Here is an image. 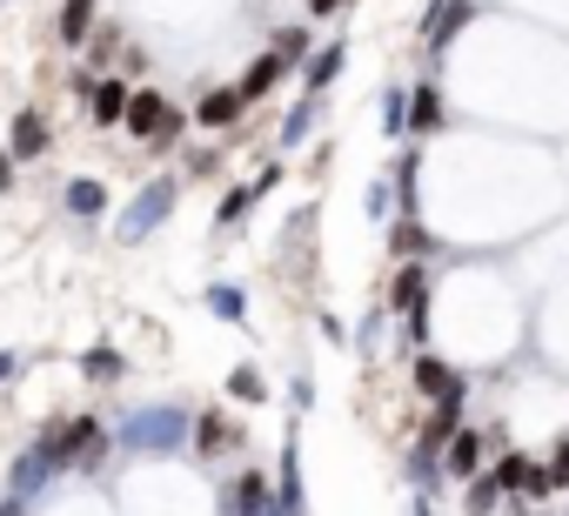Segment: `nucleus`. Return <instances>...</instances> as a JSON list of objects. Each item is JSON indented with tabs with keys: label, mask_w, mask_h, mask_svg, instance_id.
I'll return each mask as SVG.
<instances>
[{
	"label": "nucleus",
	"mask_w": 569,
	"mask_h": 516,
	"mask_svg": "<svg viewBox=\"0 0 569 516\" xmlns=\"http://www.w3.org/2000/svg\"><path fill=\"white\" fill-rule=\"evenodd\" d=\"M502 509H509V496L496 489V476H489V469L462 483V516H502Z\"/></svg>",
	"instance_id": "nucleus-24"
},
{
	"label": "nucleus",
	"mask_w": 569,
	"mask_h": 516,
	"mask_svg": "<svg viewBox=\"0 0 569 516\" xmlns=\"http://www.w3.org/2000/svg\"><path fill=\"white\" fill-rule=\"evenodd\" d=\"M214 168H221V148H208V141L181 155V175H214Z\"/></svg>",
	"instance_id": "nucleus-31"
},
{
	"label": "nucleus",
	"mask_w": 569,
	"mask_h": 516,
	"mask_svg": "<svg viewBox=\"0 0 569 516\" xmlns=\"http://www.w3.org/2000/svg\"><path fill=\"white\" fill-rule=\"evenodd\" d=\"M174 208H181V175L168 168V175L141 181V188H134V201H128V208L114 215V241H121V248L148 241L154 228H168V221H174Z\"/></svg>",
	"instance_id": "nucleus-3"
},
{
	"label": "nucleus",
	"mask_w": 569,
	"mask_h": 516,
	"mask_svg": "<svg viewBox=\"0 0 569 516\" xmlns=\"http://www.w3.org/2000/svg\"><path fill=\"white\" fill-rule=\"evenodd\" d=\"M54 476H68V463H61V443H54V429H41L21 456H14V469H8V489L14 496H41Z\"/></svg>",
	"instance_id": "nucleus-4"
},
{
	"label": "nucleus",
	"mask_w": 569,
	"mask_h": 516,
	"mask_svg": "<svg viewBox=\"0 0 569 516\" xmlns=\"http://www.w3.org/2000/svg\"><path fill=\"white\" fill-rule=\"evenodd\" d=\"M121 128H128V135H134V141L154 155V161H168V155L188 141V115H181V108L168 101V88H154V81L128 95V115H121Z\"/></svg>",
	"instance_id": "nucleus-2"
},
{
	"label": "nucleus",
	"mask_w": 569,
	"mask_h": 516,
	"mask_svg": "<svg viewBox=\"0 0 569 516\" xmlns=\"http://www.w3.org/2000/svg\"><path fill=\"white\" fill-rule=\"evenodd\" d=\"M562 516H569V509H562Z\"/></svg>",
	"instance_id": "nucleus-39"
},
{
	"label": "nucleus",
	"mask_w": 569,
	"mask_h": 516,
	"mask_svg": "<svg viewBox=\"0 0 569 516\" xmlns=\"http://www.w3.org/2000/svg\"><path fill=\"white\" fill-rule=\"evenodd\" d=\"M469 21H476V0H429V14H422V41H429V54L442 61Z\"/></svg>",
	"instance_id": "nucleus-7"
},
{
	"label": "nucleus",
	"mask_w": 569,
	"mask_h": 516,
	"mask_svg": "<svg viewBox=\"0 0 569 516\" xmlns=\"http://www.w3.org/2000/svg\"><path fill=\"white\" fill-rule=\"evenodd\" d=\"M234 449H241V423H234L221 403L194 409V429H188V456H201V463H221V456H234Z\"/></svg>",
	"instance_id": "nucleus-5"
},
{
	"label": "nucleus",
	"mask_w": 569,
	"mask_h": 516,
	"mask_svg": "<svg viewBox=\"0 0 569 516\" xmlns=\"http://www.w3.org/2000/svg\"><path fill=\"white\" fill-rule=\"evenodd\" d=\"M316 121H322V95H302L289 115H281V135H274V148H302V141L316 135Z\"/></svg>",
	"instance_id": "nucleus-21"
},
{
	"label": "nucleus",
	"mask_w": 569,
	"mask_h": 516,
	"mask_svg": "<svg viewBox=\"0 0 569 516\" xmlns=\"http://www.w3.org/2000/svg\"><path fill=\"white\" fill-rule=\"evenodd\" d=\"M509 516H542V509H529V503H509Z\"/></svg>",
	"instance_id": "nucleus-38"
},
{
	"label": "nucleus",
	"mask_w": 569,
	"mask_h": 516,
	"mask_svg": "<svg viewBox=\"0 0 569 516\" xmlns=\"http://www.w3.org/2000/svg\"><path fill=\"white\" fill-rule=\"evenodd\" d=\"M201 309H208L214 322H234V329H241V322H248V289H241V282H208V289H201Z\"/></svg>",
	"instance_id": "nucleus-20"
},
{
	"label": "nucleus",
	"mask_w": 569,
	"mask_h": 516,
	"mask_svg": "<svg viewBox=\"0 0 569 516\" xmlns=\"http://www.w3.org/2000/svg\"><path fill=\"white\" fill-rule=\"evenodd\" d=\"M409 516H436V496H422V489H416V496H409Z\"/></svg>",
	"instance_id": "nucleus-37"
},
{
	"label": "nucleus",
	"mask_w": 569,
	"mask_h": 516,
	"mask_svg": "<svg viewBox=\"0 0 569 516\" xmlns=\"http://www.w3.org/2000/svg\"><path fill=\"white\" fill-rule=\"evenodd\" d=\"M14 376H21V356H14V349H0V383H14Z\"/></svg>",
	"instance_id": "nucleus-34"
},
{
	"label": "nucleus",
	"mask_w": 569,
	"mask_h": 516,
	"mask_svg": "<svg viewBox=\"0 0 569 516\" xmlns=\"http://www.w3.org/2000/svg\"><path fill=\"white\" fill-rule=\"evenodd\" d=\"M362 215H369V221H396V181H389V175H376V181H369Z\"/></svg>",
	"instance_id": "nucleus-29"
},
{
	"label": "nucleus",
	"mask_w": 569,
	"mask_h": 516,
	"mask_svg": "<svg viewBox=\"0 0 569 516\" xmlns=\"http://www.w3.org/2000/svg\"><path fill=\"white\" fill-rule=\"evenodd\" d=\"M81 54H88V75H114V54H121V28H94Z\"/></svg>",
	"instance_id": "nucleus-27"
},
{
	"label": "nucleus",
	"mask_w": 569,
	"mask_h": 516,
	"mask_svg": "<svg viewBox=\"0 0 569 516\" xmlns=\"http://www.w3.org/2000/svg\"><path fill=\"white\" fill-rule=\"evenodd\" d=\"M41 155H54V121L41 108H14V121H8V161L21 168V161H41Z\"/></svg>",
	"instance_id": "nucleus-6"
},
{
	"label": "nucleus",
	"mask_w": 569,
	"mask_h": 516,
	"mask_svg": "<svg viewBox=\"0 0 569 516\" xmlns=\"http://www.w3.org/2000/svg\"><path fill=\"white\" fill-rule=\"evenodd\" d=\"M462 409H469V389H462V396H442V403H429V416H422V429H416V443L442 456V443H449V436L462 429Z\"/></svg>",
	"instance_id": "nucleus-16"
},
{
	"label": "nucleus",
	"mask_w": 569,
	"mask_h": 516,
	"mask_svg": "<svg viewBox=\"0 0 569 516\" xmlns=\"http://www.w3.org/2000/svg\"><path fill=\"white\" fill-rule=\"evenodd\" d=\"M409 376H416V389H422L429 403H442V396H462V389H469V383L456 376V363H449V356H436V349H416V356H409Z\"/></svg>",
	"instance_id": "nucleus-13"
},
{
	"label": "nucleus",
	"mask_w": 569,
	"mask_h": 516,
	"mask_svg": "<svg viewBox=\"0 0 569 516\" xmlns=\"http://www.w3.org/2000/svg\"><path fill=\"white\" fill-rule=\"evenodd\" d=\"M316 329H322V336H329V343H336V349H349V329H342V322H336V316H329V309H316Z\"/></svg>",
	"instance_id": "nucleus-33"
},
{
	"label": "nucleus",
	"mask_w": 569,
	"mask_h": 516,
	"mask_svg": "<svg viewBox=\"0 0 569 516\" xmlns=\"http://www.w3.org/2000/svg\"><path fill=\"white\" fill-rule=\"evenodd\" d=\"M382 248L396 255V262H436V255H442V241L429 235V221H422V215H396V221H389V235H382Z\"/></svg>",
	"instance_id": "nucleus-10"
},
{
	"label": "nucleus",
	"mask_w": 569,
	"mask_h": 516,
	"mask_svg": "<svg viewBox=\"0 0 569 516\" xmlns=\"http://www.w3.org/2000/svg\"><path fill=\"white\" fill-rule=\"evenodd\" d=\"M54 34H61V48H88V34H94V0H61Z\"/></svg>",
	"instance_id": "nucleus-22"
},
{
	"label": "nucleus",
	"mask_w": 569,
	"mask_h": 516,
	"mask_svg": "<svg viewBox=\"0 0 569 516\" xmlns=\"http://www.w3.org/2000/svg\"><path fill=\"white\" fill-rule=\"evenodd\" d=\"M188 429H194L188 403H141L134 416H121L108 429V443H114V456H181Z\"/></svg>",
	"instance_id": "nucleus-1"
},
{
	"label": "nucleus",
	"mask_w": 569,
	"mask_h": 516,
	"mask_svg": "<svg viewBox=\"0 0 569 516\" xmlns=\"http://www.w3.org/2000/svg\"><path fill=\"white\" fill-rule=\"evenodd\" d=\"M329 14H342V0H309V21H329Z\"/></svg>",
	"instance_id": "nucleus-35"
},
{
	"label": "nucleus",
	"mask_w": 569,
	"mask_h": 516,
	"mask_svg": "<svg viewBox=\"0 0 569 516\" xmlns=\"http://www.w3.org/2000/svg\"><path fill=\"white\" fill-rule=\"evenodd\" d=\"M128 95H134V81H121V75H94V95H88V115H94V128H121V115H128Z\"/></svg>",
	"instance_id": "nucleus-17"
},
{
	"label": "nucleus",
	"mask_w": 569,
	"mask_h": 516,
	"mask_svg": "<svg viewBox=\"0 0 569 516\" xmlns=\"http://www.w3.org/2000/svg\"><path fill=\"white\" fill-rule=\"evenodd\" d=\"M289 403H296V409H309V403H316V376H309V369H296V376H289Z\"/></svg>",
	"instance_id": "nucleus-32"
},
{
	"label": "nucleus",
	"mask_w": 569,
	"mask_h": 516,
	"mask_svg": "<svg viewBox=\"0 0 569 516\" xmlns=\"http://www.w3.org/2000/svg\"><path fill=\"white\" fill-rule=\"evenodd\" d=\"M81 376H88L94 389H108V383H121V376H128V356L101 336V343H88V349H81Z\"/></svg>",
	"instance_id": "nucleus-19"
},
{
	"label": "nucleus",
	"mask_w": 569,
	"mask_h": 516,
	"mask_svg": "<svg viewBox=\"0 0 569 516\" xmlns=\"http://www.w3.org/2000/svg\"><path fill=\"white\" fill-rule=\"evenodd\" d=\"M402 476H409V489L436 496V489H442V456H436V449H422V443H409V456H402Z\"/></svg>",
	"instance_id": "nucleus-23"
},
{
	"label": "nucleus",
	"mask_w": 569,
	"mask_h": 516,
	"mask_svg": "<svg viewBox=\"0 0 569 516\" xmlns=\"http://www.w3.org/2000/svg\"><path fill=\"white\" fill-rule=\"evenodd\" d=\"M114 208V188L101 181V175H74V181H61V215L68 221H101Z\"/></svg>",
	"instance_id": "nucleus-12"
},
{
	"label": "nucleus",
	"mask_w": 569,
	"mask_h": 516,
	"mask_svg": "<svg viewBox=\"0 0 569 516\" xmlns=\"http://www.w3.org/2000/svg\"><path fill=\"white\" fill-rule=\"evenodd\" d=\"M281 81H289V68H281L274 54H254V61H248V75L234 81V95H241V101L254 108V101H268V95H274Z\"/></svg>",
	"instance_id": "nucleus-18"
},
{
	"label": "nucleus",
	"mask_w": 569,
	"mask_h": 516,
	"mask_svg": "<svg viewBox=\"0 0 569 516\" xmlns=\"http://www.w3.org/2000/svg\"><path fill=\"white\" fill-rule=\"evenodd\" d=\"M342 68H349V41H329V48H316L296 75H302V95H329L336 81H342Z\"/></svg>",
	"instance_id": "nucleus-15"
},
{
	"label": "nucleus",
	"mask_w": 569,
	"mask_h": 516,
	"mask_svg": "<svg viewBox=\"0 0 569 516\" xmlns=\"http://www.w3.org/2000/svg\"><path fill=\"white\" fill-rule=\"evenodd\" d=\"M274 188H281V161H268V168H261L254 181H241V188H228V195L214 201V235H221V228H234V221H248V208H254L261 195H274Z\"/></svg>",
	"instance_id": "nucleus-11"
},
{
	"label": "nucleus",
	"mask_w": 569,
	"mask_h": 516,
	"mask_svg": "<svg viewBox=\"0 0 569 516\" xmlns=\"http://www.w3.org/2000/svg\"><path fill=\"white\" fill-rule=\"evenodd\" d=\"M382 135L409 141V88H382Z\"/></svg>",
	"instance_id": "nucleus-28"
},
{
	"label": "nucleus",
	"mask_w": 569,
	"mask_h": 516,
	"mask_svg": "<svg viewBox=\"0 0 569 516\" xmlns=\"http://www.w3.org/2000/svg\"><path fill=\"white\" fill-rule=\"evenodd\" d=\"M482 469H489V436L462 423V429L442 443V483H469V476H482Z\"/></svg>",
	"instance_id": "nucleus-9"
},
{
	"label": "nucleus",
	"mask_w": 569,
	"mask_h": 516,
	"mask_svg": "<svg viewBox=\"0 0 569 516\" xmlns=\"http://www.w3.org/2000/svg\"><path fill=\"white\" fill-rule=\"evenodd\" d=\"M14 175H21V168L8 161V148H0V195H8V188H14Z\"/></svg>",
	"instance_id": "nucleus-36"
},
{
	"label": "nucleus",
	"mask_w": 569,
	"mask_h": 516,
	"mask_svg": "<svg viewBox=\"0 0 569 516\" xmlns=\"http://www.w3.org/2000/svg\"><path fill=\"white\" fill-rule=\"evenodd\" d=\"M221 389H228V403H268V376H261L254 363H234Z\"/></svg>",
	"instance_id": "nucleus-26"
},
{
	"label": "nucleus",
	"mask_w": 569,
	"mask_h": 516,
	"mask_svg": "<svg viewBox=\"0 0 569 516\" xmlns=\"http://www.w3.org/2000/svg\"><path fill=\"white\" fill-rule=\"evenodd\" d=\"M542 483H549V496H562V489H569V436L549 449V463H542Z\"/></svg>",
	"instance_id": "nucleus-30"
},
{
	"label": "nucleus",
	"mask_w": 569,
	"mask_h": 516,
	"mask_svg": "<svg viewBox=\"0 0 569 516\" xmlns=\"http://www.w3.org/2000/svg\"><path fill=\"white\" fill-rule=\"evenodd\" d=\"M442 128H449V101H442L436 75H429V81H409V141L422 148V141H436Z\"/></svg>",
	"instance_id": "nucleus-8"
},
{
	"label": "nucleus",
	"mask_w": 569,
	"mask_h": 516,
	"mask_svg": "<svg viewBox=\"0 0 569 516\" xmlns=\"http://www.w3.org/2000/svg\"><path fill=\"white\" fill-rule=\"evenodd\" d=\"M268 54H274V61H281V68H289V75H296V68H302V61H309V54H316V34H309V28H281V34H274V48H268Z\"/></svg>",
	"instance_id": "nucleus-25"
},
{
	"label": "nucleus",
	"mask_w": 569,
	"mask_h": 516,
	"mask_svg": "<svg viewBox=\"0 0 569 516\" xmlns=\"http://www.w3.org/2000/svg\"><path fill=\"white\" fill-rule=\"evenodd\" d=\"M241 115H248V101H241L234 88H221V81L201 88V101H194V128H201V135H228Z\"/></svg>",
	"instance_id": "nucleus-14"
}]
</instances>
